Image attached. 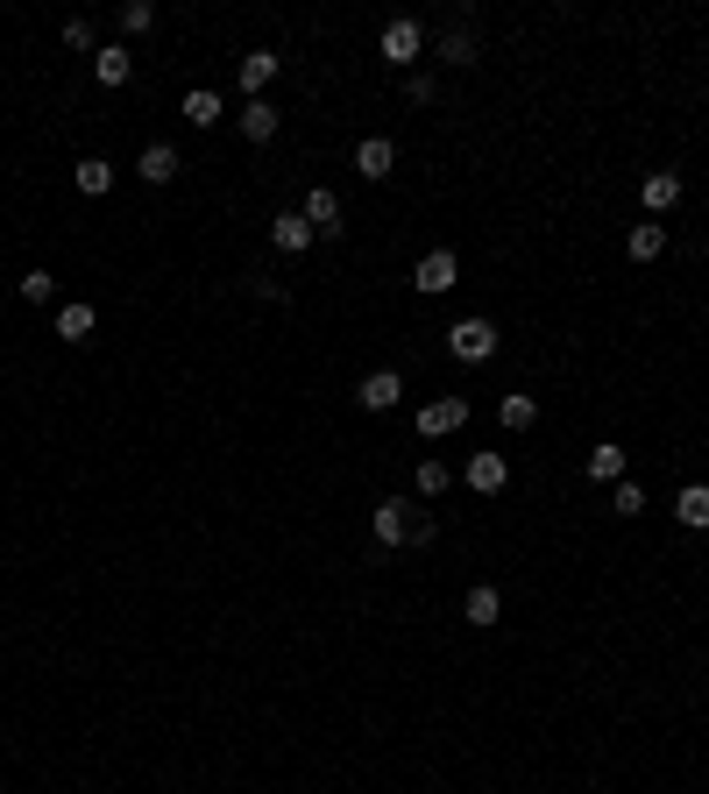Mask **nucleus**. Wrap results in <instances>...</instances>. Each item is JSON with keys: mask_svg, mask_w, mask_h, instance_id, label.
<instances>
[{"mask_svg": "<svg viewBox=\"0 0 709 794\" xmlns=\"http://www.w3.org/2000/svg\"><path fill=\"white\" fill-rule=\"evenodd\" d=\"M178 171H185V163H178V149H171V142H149V149H142V163H135V177H142V185H171Z\"/></svg>", "mask_w": 709, "mask_h": 794, "instance_id": "nucleus-12", "label": "nucleus"}, {"mask_svg": "<svg viewBox=\"0 0 709 794\" xmlns=\"http://www.w3.org/2000/svg\"><path fill=\"white\" fill-rule=\"evenodd\" d=\"M114 22H121V36H142V28L157 22V8H149V0H121V14H114Z\"/></svg>", "mask_w": 709, "mask_h": 794, "instance_id": "nucleus-25", "label": "nucleus"}, {"mask_svg": "<svg viewBox=\"0 0 709 794\" xmlns=\"http://www.w3.org/2000/svg\"><path fill=\"white\" fill-rule=\"evenodd\" d=\"M639 206L645 214H674V206H682V177L674 171H645L639 177Z\"/></svg>", "mask_w": 709, "mask_h": 794, "instance_id": "nucleus-9", "label": "nucleus"}, {"mask_svg": "<svg viewBox=\"0 0 709 794\" xmlns=\"http://www.w3.org/2000/svg\"><path fill=\"white\" fill-rule=\"evenodd\" d=\"M674 518H682L688 532H709V483H682L674 490Z\"/></svg>", "mask_w": 709, "mask_h": 794, "instance_id": "nucleus-13", "label": "nucleus"}, {"mask_svg": "<svg viewBox=\"0 0 709 794\" xmlns=\"http://www.w3.org/2000/svg\"><path fill=\"white\" fill-rule=\"evenodd\" d=\"M610 511H617V518H639V511H645V490H639V483H617V490H610Z\"/></svg>", "mask_w": 709, "mask_h": 794, "instance_id": "nucleus-27", "label": "nucleus"}, {"mask_svg": "<svg viewBox=\"0 0 709 794\" xmlns=\"http://www.w3.org/2000/svg\"><path fill=\"white\" fill-rule=\"evenodd\" d=\"M426 440H441V433H455V426H469V398H433V404H419V418H412Z\"/></svg>", "mask_w": 709, "mask_h": 794, "instance_id": "nucleus-5", "label": "nucleus"}, {"mask_svg": "<svg viewBox=\"0 0 709 794\" xmlns=\"http://www.w3.org/2000/svg\"><path fill=\"white\" fill-rule=\"evenodd\" d=\"M277 128H284V114L270 107V100H249V107H241V135H249V142H277Z\"/></svg>", "mask_w": 709, "mask_h": 794, "instance_id": "nucleus-15", "label": "nucleus"}, {"mask_svg": "<svg viewBox=\"0 0 709 794\" xmlns=\"http://www.w3.org/2000/svg\"><path fill=\"white\" fill-rule=\"evenodd\" d=\"M447 355H455V363H490L496 355V326L490 320H455L447 326Z\"/></svg>", "mask_w": 709, "mask_h": 794, "instance_id": "nucleus-1", "label": "nucleus"}, {"mask_svg": "<svg viewBox=\"0 0 709 794\" xmlns=\"http://www.w3.org/2000/svg\"><path fill=\"white\" fill-rule=\"evenodd\" d=\"M660 249H667V228H653V220H639V228L625 234V256H631V263H653Z\"/></svg>", "mask_w": 709, "mask_h": 794, "instance_id": "nucleus-20", "label": "nucleus"}, {"mask_svg": "<svg viewBox=\"0 0 709 794\" xmlns=\"http://www.w3.org/2000/svg\"><path fill=\"white\" fill-rule=\"evenodd\" d=\"M65 50H93V22H85V14L65 22Z\"/></svg>", "mask_w": 709, "mask_h": 794, "instance_id": "nucleus-30", "label": "nucleus"}, {"mask_svg": "<svg viewBox=\"0 0 709 794\" xmlns=\"http://www.w3.org/2000/svg\"><path fill=\"white\" fill-rule=\"evenodd\" d=\"M590 475H596V483H625V447H617V440H596L590 447Z\"/></svg>", "mask_w": 709, "mask_h": 794, "instance_id": "nucleus-21", "label": "nucleus"}, {"mask_svg": "<svg viewBox=\"0 0 709 794\" xmlns=\"http://www.w3.org/2000/svg\"><path fill=\"white\" fill-rule=\"evenodd\" d=\"M390 171H398V142H390V135H362L355 142V177L376 185V177H390Z\"/></svg>", "mask_w": 709, "mask_h": 794, "instance_id": "nucleus-6", "label": "nucleus"}, {"mask_svg": "<svg viewBox=\"0 0 709 794\" xmlns=\"http://www.w3.org/2000/svg\"><path fill=\"white\" fill-rule=\"evenodd\" d=\"M412 483H419V497H447L455 469H447V461H419V469H412Z\"/></svg>", "mask_w": 709, "mask_h": 794, "instance_id": "nucleus-23", "label": "nucleus"}, {"mask_svg": "<svg viewBox=\"0 0 709 794\" xmlns=\"http://www.w3.org/2000/svg\"><path fill=\"white\" fill-rule=\"evenodd\" d=\"M504 483H511V461L504 454H469V490H476V497H496Z\"/></svg>", "mask_w": 709, "mask_h": 794, "instance_id": "nucleus-11", "label": "nucleus"}, {"mask_svg": "<svg viewBox=\"0 0 709 794\" xmlns=\"http://www.w3.org/2000/svg\"><path fill=\"white\" fill-rule=\"evenodd\" d=\"M71 185H79L85 199H107V192H114V163L107 157H79V163H71Z\"/></svg>", "mask_w": 709, "mask_h": 794, "instance_id": "nucleus-14", "label": "nucleus"}, {"mask_svg": "<svg viewBox=\"0 0 709 794\" xmlns=\"http://www.w3.org/2000/svg\"><path fill=\"white\" fill-rule=\"evenodd\" d=\"M312 242H320V234L306 228V214H277L270 220V249H277V256H306Z\"/></svg>", "mask_w": 709, "mask_h": 794, "instance_id": "nucleus-8", "label": "nucleus"}, {"mask_svg": "<svg viewBox=\"0 0 709 794\" xmlns=\"http://www.w3.org/2000/svg\"><path fill=\"white\" fill-rule=\"evenodd\" d=\"M93 326H100L93 306H79V298H71V306H57V341H85Z\"/></svg>", "mask_w": 709, "mask_h": 794, "instance_id": "nucleus-19", "label": "nucleus"}, {"mask_svg": "<svg viewBox=\"0 0 709 794\" xmlns=\"http://www.w3.org/2000/svg\"><path fill=\"white\" fill-rule=\"evenodd\" d=\"M455 277H461L455 249H433V256H419V269H412V284H419L426 298H447V291H455Z\"/></svg>", "mask_w": 709, "mask_h": 794, "instance_id": "nucleus-3", "label": "nucleus"}, {"mask_svg": "<svg viewBox=\"0 0 709 794\" xmlns=\"http://www.w3.org/2000/svg\"><path fill=\"white\" fill-rule=\"evenodd\" d=\"M404 100H412V107H433V100H441V85H433L426 71H412V79H404Z\"/></svg>", "mask_w": 709, "mask_h": 794, "instance_id": "nucleus-28", "label": "nucleus"}, {"mask_svg": "<svg viewBox=\"0 0 709 794\" xmlns=\"http://www.w3.org/2000/svg\"><path fill=\"white\" fill-rule=\"evenodd\" d=\"M398 398H404V377H398V369H369V377L355 383V404H362V412H398Z\"/></svg>", "mask_w": 709, "mask_h": 794, "instance_id": "nucleus-4", "label": "nucleus"}, {"mask_svg": "<svg viewBox=\"0 0 709 794\" xmlns=\"http://www.w3.org/2000/svg\"><path fill=\"white\" fill-rule=\"evenodd\" d=\"M270 79H277V50H249V57H241V93H249V100H263Z\"/></svg>", "mask_w": 709, "mask_h": 794, "instance_id": "nucleus-17", "label": "nucleus"}, {"mask_svg": "<svg viewBox=\"0 0 709 794\" xmlns=\"http://www.w3.org/2000/svg\"><path fill=\"white\" fill-rule=\"evenodd\" d=\"M22 298H28V306H50V298H57V277H50V269H28V277H22Z\"/></svg>", "mask_w": 709, "mask_h": 794, "instance_id": "nucleus-26", "label": "nucleus"}, {"mask_svg": "<svg viewBox=\"0 0 709 794\" xmlns=\"http://www.w3.org/2000/svg\"><path fill=\"white\" fill-rule=\"evenodd\" d=\"M496 418H504V426H511V433H525V426H533V418H539V398H525V391H511L504 404H496Z\"/></svg>", "mask_w": 709, "mask_h": 794, "instance_id": "nucleus-22", "label": "nucleus"}, {"mask_svg": "<svg viewBox=\"0 0 709 794\" xmlns=\"http://www.w3.org/2000/svg\"><path fill=\"white\" fill-rule=\"evenodd\" d=\"M441 57H447V65H476V43L455 28V36H441Z\"/></svg>", "mask_w": 709, "mask_h": 794, "instance_id": "nucleus-29", "label": "nucleus"}, {"mask_svg": "<svg viewBox=\"0 0 709 794\" xmlns=\"http://www.w3.org/2000/svg\"><path fill=\"white\" fill-rule=\"evenodd\" d=\"M461 618H469V624H496V618H504V596H496L490 582H476V589L461 596Z\"/></svg>", "mask_w": 709, "mask_h": 794, "instance_id": "nucleus-18", "label": "nucleus"}, {"mask_svg": "<svg viewBox=\"0 0 709 794\" xmlns=\"http://www.w3.org/2000/svg\"><path fill=\"white\" fill-rule=\"evenodd\" d=\"M376 50H384V65H412V57L426 50V28H419V22H404V14H398V22H384Z\"/></svg>", "mask_w": 709, "mask_h": 794, "instance_id": "nucleus-2", "label": "nucleus"}, {"mask_svg": "<svg viewBox=\"0 0 709 794\" xmlns=\"http://www.w3.org/2000/svg\"><path fill=\"white\" fill-rule=\"evenodd\" d=\"M185 122L192 128H214L220 122V93H206V85H199V93H185Z\"/></svg>", "mask_w": 709, "mask_h": 794, "instance_id": "nucleus-24", "label": "nucleus"}, {"mask_svg": "<svg viewBox=\"0 0 709 794\" xmlns=\"http://www.w3.org/2000/svg\"><path fill=\"white\" fill-rule=\"evenodd\" d=\"M298 214H306V228H312V234H341V199H334L327 185H312Z\"/></svg>", "mask_w": 709, "mask_h": 794, "instance_id": "nucleus-10", "label": "nucleus"}, {"mask_svg": "<svg viewBox=\"0 0 709 794\" xmlns=\"http://www.w3.org/2000/svg\"><path fill=\"white\" fill-rule=\"evenodd\" d=\"M369 532L384 539V546H404V539H412V504H404V497H384L369 511Z\"/></svg>", "mask_w": 709, "mask_h": 794, "instance_id": "nucleus-7", "label": "nucleus"}, {"mask_svg": "<svg viewBox=\"0 0 709 794\" xmlns=\"http://www.w3.org/2000/svg\"><path fill=\"white\" fill-rule=\"evenodd\" d=\"M128 71H135L128 43H107V50H93V79H100V85H128Z\"/></svg>", "mask_w": 709, "mask_h": 794, "instance_id": "nucleus-16", "label": "nucleus"}]
</instances>
